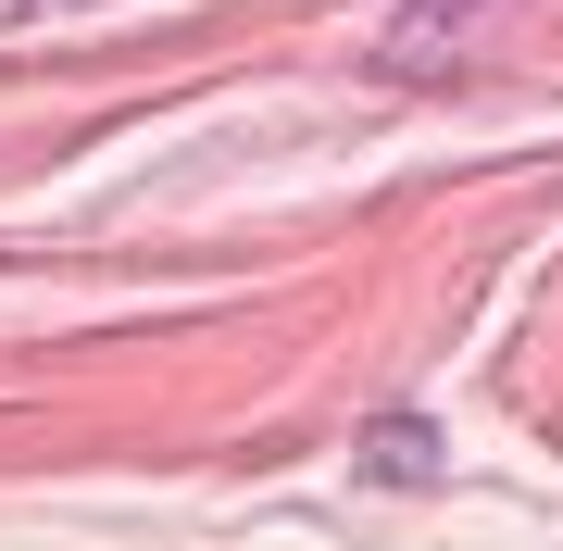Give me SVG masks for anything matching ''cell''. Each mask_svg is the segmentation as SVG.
I'll use <instances>...</instances> for the list:
<instances>
[]
</instances>
